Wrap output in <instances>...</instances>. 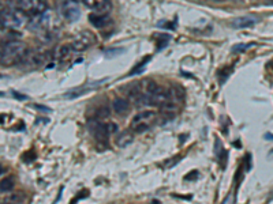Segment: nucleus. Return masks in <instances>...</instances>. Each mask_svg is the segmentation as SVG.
Wrapping results in <instances>:
<instances>
[{
	"mask_svg": "<svg viewBox=\"0 0 273 204\" xmlns=\"http://www.w3.org/2000/svg\"><path fill=\"white\" fill-rule=\"evenodd\" d=\"M14 97H15V98H18V100H26V97L21 96L19 93H14Z\"/></svg>",
	"mask_w": 273,
	"mask_h": 204,
	"instance_id": "412c9836",
	"label": "nucleus"
},
{
	"mask_svg": "<svg viewBox=\"0 0 273 204\" xmlns=\"http://www.w3.org/2000/svg\"><path fill=\"white\" fill-rule=\"evenodd\" d=\"M213 1H227V0H213Z\"/></svg>",
	"mask_w": 273,
	"mask_h": 204,
	"instance_id": "b1692460",
	"label": "nucleus"
},
{
	"mask_svg": "<svg viewBox=\"0 0 273 204\" xmlns=\"http://www.w3.org/2000/svg\"><path fill=\"white\" fill-rule=\"evenodd\" d=\"M83 4L93 10L95 13L108 15L112 10V3L111 0H83Z\"/></svg>",
	"mask_w": 273,
	"mask_h": 204,
	"instance_id": "0eeeda50",
	"label": "nucleus"
},
{
	"mask_svg": "<svg viewBox=\"0 0 273 204\" xmlns=\"http://www.w3.org/2000/svg\"><path fill=\"white\" fill-rule=\"evenodd\" d=\"M89 129L90 132L95 135V138L97 139V141L100 142L107 141V138H108L109 135L108 131H107V125H104V124H101L100 122L95 120V122L89 124Z\"/></svg>",
	"mask_w": 273,
	"mask_h": 204,
	"instance_id": "6e6552de",
	"label": "nucleus"
},
{
	"mask_svg": "<svg viewBox=\"0 0 273 204\" xmlns=\"http://www.w3.org/2000/svg\"><path fill=\"white\" fill-rule=\"evenodd\" d=\"M71 44L74 46L75 52L86 51L92 45L96 44V36L89 30H83V32L76 34Z\"/></svg>",
	"mask_w": 273,
	"mask_h": 204,
	"instance_id": "20e7f679",
	"label": "nucleus"
},
{
	"mask_svg": "<svg viewBox=\"0 0 273 204\" xmlns=\"http://www.w3.org/2000/svg\"><path fill=\"white\" fill-rule=\"evenodd\" d=\"M73 1H75V3H78V1H83V0H73Z\"/></svg>",
	"mask_w": 273,
	"mask_h": 204,
	"instance_id": "393cba45",
	"label": "nucleus"
},
{
	"mask_svg": "<svg viewBox=\"0 0 273 204\" xmlns=\"http://www.w3.org/2000/svg\"><path fill=\"white\" fill-rule=\"evenodd\" d=\"M257 23V18L254 17H241V18H236L232 25L235 26L236 29H248V27H251Z\"/></svg>",
	"mask_w": 273,
	"mask_h": 204,
	"instance_id": "f8f14e48",
	"label": "nucleus"
},
{
	"mask_svg": "<svg viewBox=\"0 0 273 204\" xmlns=\"http://www.w3.org/2000/svg\"><path fill=\"white\" fill-rule=\"evenodd\" d=\"M24 200H25V195L18 192V193H14L11 196L3 199V203H22Z\"/></svg>",
	"mask_w": 273,
	"mask_h": 204,
	"instance_id": "dca6fc26",
	"label": "nucleus"
},
{
	"mask_svg": "<svg viewBox=\"0 0 273 204\" xmlns=\"http://www.w3.org/2000/svg\"><path fill=\"white\" fill-rule=\"evenodd\" d=\"M156 120V113L154 112H150V110H146V112H142L140 115H137L131 120V124L130 127L133 125H137V124H146V125H152V122Z\"/></svg>",
	"mask_w": 273,
	"mask_h": 204,
	"instance_id": "1a4fd4ad",
	"label": "nucleus"
},
{
	"mask_svg": "<svg viewBox=\"0 0 273 204\" xmlns=\"http://www.w3.org/2000/svg\"><path fill=\"white\" fill-rule=\"evenodd\" d=\"M134 142V134L130 131H123L121 134L118 135L116 138V146L121 147V148H126L127 146H130Z\"/></svg>",
	"mask_w": 273,
	"mask_h": 204,
	"instance_id": "9b49d317",
	"label": "nucleus"
},
{
	"mask_svg": "<svg viewBox=\"0 0 273 204\" xmlns=\"http://www.w3.org/2000/svg\"><path fill=\"white\" fill-rule=\"evenodd\" d=\"M27 23L26 20V15L21 10H7V11H1V29H11V30H17L19 27Z\"/></svg>",
	"mask_w": 273,
	"mask_h": 204,
	"instance_id": "f03ea898",
	"label": "nucleus"
},
{
	"mask_svg": "<svg viewBox=\"0 0 273 204\" xmlns=\"http://www.w3.org/2000/svg\"><path fill=\"white\" fill-rule=\"evenodd\" d=\"M15 186V183H14V179H3L1 180V184H0V191L1 193H6V192H10L11 189H14Z\"/></svg>",
	"mask_w": 273,
	"mask_h": 204,
	"instance_id": "2eb2a0df",
	"label": "nucleus"
},
{
	"mask_svg": "<svg viewBox=\"0 0 273 204\" xmlns=\"http://www.w3.org/2000/svg\"><path fill=\"white\" fill-rule=\"evenodd\" d=\"M112 109H114L115 113L118 115H123L128 110V101L124 100V98H116L114 102H112Z\"/></svg>",
	"mask_w": 273,
	"mask_h": 204,
	"instance_id": "ddd939ff",
	"label": "nucleus"
},
{
	"mask_svg": "<svg viewBox=\"0 0 273 204\" xmlns=\"http://www.w3.org/2000/svg\"><path fill=\"white\" fill-rule=\"evenodd\" d=\"M96 116H97L99 119H107V117H109V108L108 106H105V105H102L101 108L97 110Z\"/></svg>",
	"mask_w": 273,
	"mask_h": 204,
	"instance_id": "a211bd4d",
	"label": "nucleus"
},
{
	"mask_svg": "<svg viewBox=\"0 0 273 204\" xmlns=\"http://www.w3.org/2000/svg\"><path fill=\"white\" fill-rule=\"evenodd\" d=\"M75 51L74 49V46L73 44H64L60 46V49L57 52V59L60 60V61H64V60H67V59L71 58V55H73V52Z\"/></svg>",
	"mask_w": 273,
	"mask_h": 204,
	"instance_id": "4468645a",
	"label": "nucleus"
},
{
	"mask_svg": "<svg viewBox=\"0 0 273 204\" xmlns=\"http://www.w3.org/2000/svg\"><path fill=\"white\" fill-rule=\"evenodd\" d=\"M60 11H62L63 18L70 20V22H75L81 17V10L75 4V1H73V0H63L62 6H60Z\"/></svg>",
	"mask_w": 273,
	"mask_h": 204,
	"instance_id": "423d86ee",
	"label": "nucleus"
},
{
	"mask_svg": "<svg viewBox=\"0 0 273 204\" xmlns=\"http://www.w3.org/2000/svg\"><path fill=\"white\" fill-rule=\"evenodd\" d=\"M250 46H253V44H238L232 46V52H245L248 51Z\"/></svg>",
	"mask_w": 273,
	"mask_h": 204,
	"instance_id": "6ab92c4d",
	"label": "nucleus"
},
{
	"mask_svg": "<svg viewBox=\"0 0 273 204\" xmlns=\"http://www.w3.org/2000/svg\"><path fill=\"white\" fill-rule=\"evenodd\" d=\"M45 61H47V53L45 52L27 51L19 63H21L22 67H25V68H34V67H40Z\"/></svg>",
	"mask_w": 273,
	"mask_h": 204,
	"instance_id": "39448f33",
	"label": "nucleus"
},
{
	"mask_svg": "<svg viewBox=\"0 0 273 204\" xmlns=\"http://www.w3.org/2000/svg\"><path fill=\"white\" fill-rule=\"evenodd\" d=\"M36 108L40 109V110H45V112H51V109L44 108V106H41V105H37V106H36Z\"/></svg>",
	"mask_w": 273,
	"mask_h": 204,
	"instance_id": "4be33fe9",
	"label": "nucleus"
},
{
	"mask_svg": "<svg viewBox=\"0 0 273 204\" xmlns=\"http://www.w3.org/2000/svg\"><path fill=\"white\" fill-rule=\"evenodd\" d=\"M150 56H146L145 59H144V60H142V63L140 64V65H137V67H135V68H134L133 71H131V72H130V75H135V74H141V71L144 70V65H145L146 63H149V60H150Z\"/></svg>",
	"mask_w": 273,
	"mask_h": 204,
	"instance_id": "f3484780",
	"label": "nucleus"
},
{
	"mask_svg": "<svg viewBox=\"0 0 273 204\" xmlns=\"http://www.w3.org/2000/svg\"><path fill=\"white\" fill-rule=\"evenodd\" d=\"M26 52H27V46L22 41L15 40V41L7 42L1 48V55H0L1 65H13V64L18 63L25 56Z\"/></svg>",
	"mask_w": 273,
	"mask_h": 204,
	"instance_id": "f257e3e1",
	"label": "nucleus"
},
{
	"mask_svg": "<svg viewBox=\"0 0 273 204\" xmlns=\"http://www.w3.org/2000/svg\"><path fill=\"white\" fill-rule=\"evenodd\" d=\"M118 129H119V128H118V124H115V122H108V124H107V131H108L109 135L116 134Z\"/></svg>",
	"mask_w": 273,
	"mask_h": 204,
	"instance_id": "aec40b11",
	"label": "nucleus"
},
{
	"mask_svg": "<svg viewBox=\"0 0 273 204\" xmlns=\"http://www.w3.org/2000/svg\"><path fill=\"white\" fill-rule=\"evenodd\" d=\"M47 8L48 6L45 0H18V10L30 18L45 14Z\"/></svg>",
	"mask_w": 273,
	"mask_h": 204,
	"instance_id": "7ed1b4c3",
	"label": "nucleus"
},
{
	"mask_svg": "<svg viewBox=\"0 0 273 204\" xmlns=\"http://www.w3.org/2000/svg\"><path fill=\"white\" fill-rule=\"evenodd\" d=\"M89 22L92 25L97 27V29H104L108 25H111V18L108 15H102V14H90L89 15Z\"/></svg>",
	"mask_w": 273,
	"mask_h": 204,
	"instance_id": "9d476101",
	"label": "nucleus"
},
{
	"mask_svg": "<svg viewBox=\"0 0 273 204\" xmlns=\"http://www.w3.org/2000/svg\"><path fill=\"white\" fill-rule=\"evenodd\" d=\"M267 139H273V136H272V135H271V134L267 135Z\"/></svg>",
	"mask_w": 273,
	"mask_h": 204,
	"instance_id": "5701e85b",
	"label": "nucleus"
}]
</instances>
